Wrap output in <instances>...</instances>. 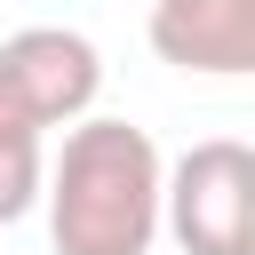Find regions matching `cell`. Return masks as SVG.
<instances>
[{"label":"cell","mask_w":255,"mask_h":255,"mask_svg":"<svg viewBox=\"0 0 255 255\" xmlns=\"http://www.w3.org/2000/svg\"><path fill=\"white\" fill-rule=\"evenodd\" d=\"M159 143L135 120H72L64 151L40 175V207H48V239L56 255H151L159 239Z\"/></svg>","instance_id":"1"},{"label":"cell","mask_w":255,"mask_h":255,"mask_svg":"<svg viewBox=\"0 0 255 255\" xmlns=\"http://www.w3.org/2000/svg\"><path fill=\"white\" fill-rule=\"evenodd\" d=\"M159 231L183 255H255V151L239 135L191 143L159 175Z\"/></svg>","instance_id":"2"},{"label":"cell","mask_w":255,"mask_h":255,"mask_svg":"<svg viewBox=\"0 0 255 255\" xmlns=\"http://www.w3.org/2000/svg\"><path fill=\"white\" fill-rule=\"evenodd\" d=\"M0 80L24 96V112L40 128H72L96 112V88H104V56L88 32L72 24H24L0 40Z\"/></svg>","instance_id":"3"},{"label":"cell","mask_w":255,"mask_h":255,"mask_svg":"<svg viewBox=\"0 0 255 255\" xmlns=\"http://www.w3.org/2000/svg\"><path fill=\"white\" fill-rule=\"evenodd\" d=\"M151 56L191 80L255 72V0H151Z\"/></svg>","instance_id":"4"},{"label":"cell","mask_w":255,"mask_h":255,"mask_svg":"<svg viewBox=\"0 0 255 255\" xmlns=\"http://www.w3.org/2000/svg\"><path fill=\"white\" fill-rule=\"evenodd\" d=\"M40 175H48V128L0 80V223H24L40 207Z\"/></svg>","instance_id":"5"}]
</instances>
